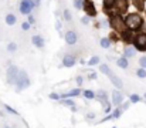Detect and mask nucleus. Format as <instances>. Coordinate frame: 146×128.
<instances>
[{"label":"nucleus","mask_w":146,"mask_h":128,"mask_svg":"<svg viewBox=\"0 0 146 128\" xmlns=\"http://www.w3.org/2000/svg\"><path fill=\"white\" fill-rule=\"evenodd\" d=\"M123 23H125V26L128 27L129 31H138L143 26V17L139 13H129L125 17Z\"/></svg>","instance_id":"obj_1"},{"label":"nucleus","mask_w":146,"mask_h":128,"mask_svg":"<svg viewBox=\"0 0 146 128\" xmlns=\"http://www.w3.org/2000/svg\"><path fill=\"white\" fill-rule=\"evenodd\" d=\"M30 84H31V81H30L27 73H26L24 70H20V71H19V76H17V80H16V83H14V85H16V92H20V91L29 88Z\"/></svg>","instance_id":"obj_2"},{"label":"nucleus","mask_w":146,"mask_h":128,"mask_svg":"<svg viewBox=\"0 0 146 128\" xmlns=\"http://www.w3.org/2000/svg\"><path fill=\"white\" fill-rule=\"evenodd\" d=\"M19 67H16V66H10L9 68H7V71H6V81H7V84L10 85H14L16 83V80H17V76H19Z\"/></svg>","instance_id":"obj_3"},{"label":"nucleus","mask_w":146,"mask_h":128,"mask_svg":"<svg viewBox=\"0 0 146 128\" xmlns=\"http://www.w3.org/2000/svg\"><path fill=\"white\" fill-rule=\"evenodd\" d=\"M34 7H36V6H34L33 0H21L20 4H19L20 13H21V14H26V16L31 14V11L34 10Z\"/></svg>","instance_id":"obj_4"},{"label":"nucleus","mask_w":146,"mask_h":128,"mask_svg":"<svg viewBox=\"0 0 146 128\" xmlns=\"http://www.w3.org/2000/svg\"><path fill=\"white\" fill-rule=\"evenodd\" d=\"M133 47L136 48V51H146V33H141L135 37Z\"/></svg>","instance_id":"obj_5"},{"label":"nucleus","mask_w":146,"mask_h":128,"mask_svg":"<svg viewBox=\"0 0 146 128\" xmlns=\"http://www.w3.org/2000/svg\"><path fill=\"white\" fill-rule=\"evenodd\" d=\"M82 10L87 13L88 17H95L97 16V9L92 0H82Z\"/></svg>","instance_id":"obj_6"},{"label":"nucleus","mask_w":146,"mask_h":128,"mask_svg":"<svg viewBox=\"0 0 146 128\" xmlns=\"http://www.w3.org/2000/svg\"><path fill=\"white\" fill-rule=\"evenodd\" d=\"M95 98L101 103V105H102L104 108L108 107V105H111V103H109V95H108V92H106L105 90H98V92H95Z\"/></svg>","instance_id":"obj_7"},{"label":"nucleus","mask_w":146,"mask_h":128,"mask_svg":"<svg viewBox=\"0 0 146 128\" xmlns=\"http://www.w3.org/2000/svg\"><path fill=\"white\" fill-rule=\"evenodd\" d=\"M109 23H111V26L115 29V30H119V31H125L123 30V26H125V23H123V20L121 19V16H112L111 17V20H109Z\"/></svg>","instance_id":"obj_8"},{"label":"nucleus","mask_w":146,"mask_h":128,"mask_svg":"<svg viewBox=\"0 0 146 128\" xmlns=\"http://www.w3.org/2000/svg\"><path fill=\"white\" fill-rule=\"evenodd\" d=\"M106 77L111 80V83L115 85V88H116V90H122V88H123V83H122V80H121L116 74H113V71H112V70H109V73L106 74Z\"/></svg>","instance_id":"obj_9"},{"label":"nucleus","mask_w":146,"mask_h":128,"mask_svg":"<svg viewBox=\"0 0 146 128\" xmlns=\"http://www.w3.org/2000/svg\"><path fill=\"white\" fill-rule=\"evenodd\" d=\"M64 40H65V43H67L68 46H74V44L78 43V34H77L74 30H68V31L65 33V36H64Z\"/></svg>","instance_id":"obj_10"},{"label":"nucleus","mask_w":146,"mask_h":128,"mask_svg":"<svg viewBox=\"0 0 146 128\" xmlns=\"http://www.w3.org/2000/svg\"><path fill=\"white\" fill-rule=\"evenodd\" d=\"M111 97H112V104L116 107H121V104L123 103V95H122L121 90H113Z\"/></svg>","instance_id":"obj_11"},{"label":"nucleus","mask_w":146,"mask_h":128,"mask_svg":"<svg viewBox=\"0 0 146 128\" xmlns=\"http://www.w3.org/2000/svg\"><path fill=\"white\" fill-rule=\"evenodd\" d=\"M75 63H77V58H75V56H72V54H65L64 57H62V66L64 67H74L75 66Z\"/></svg>","instance_id":"obj_12"},{"label":"nucleus","mask_w":146,"mask_h":128,"mask_svg":"<svg viewBox=\"0 0 146 128\" xmlns=\"http://www.w3.org/2000/svg\"><path fill=\"white\" fill-rule=\"evenodd\" d=\"M113 6L116 7V10H118L119 13H125L129 4H128V0H115Z\"/></svg>","instance_id":"obj_13"},{"label":"nucleus","mask_w":146,"mask_h":128,"mask_svg":"<svg viewBox=\"0 0 146 128\" xmlns=\"http://www.w3.org/2000/svg\"><path fill=\"white\" fill-rule=\"evenodd\" d=\"M81 90L80 88H74V90H71V91H68V92H65V94H61L60 95V100H65V98H72V97H78V95H81Z\"/></svg>","instance_id":"obj_14"},{"label":"nucleus","mask_w":146,"mask_h":128,"mask_svg":"<svg viewBox=\"0 0 146 128\" xmlns=\"http://www.w3.org/2000/svg\"><path fill=\"white\" fill-rule=\"evenodd\" d=\"M31 43H33L37 48H43L44 44H46V43H44V39H43L41 36H38V34H36V36L31 37Z\"/></svg>","instance_id":"obj_15"},{"label":"nucleus","mask_w":146,"mask_h":128,"mask_svg":"<svg viewBox=\"0 0 146 128\" xmlns=\"http://www.w3.org/2000/svg\"><path fill=\"white\" fill-rule=\"evenodd\" d=\"M123 54H125V58H131L136 54V48L132 47V46H126L125 50H123Z\"/></svg>","instance_id":"obj_16"},{"label":"nucleus","mask_w":146,"mask_h":128,"mask_svg":"<svg viewBox=\"0 0 146 128\" xmlns=\"http://www.w3.org/2000/svg\"><path fill=\"white\" fill-rule=\"evenodd\" d=\"M60 101L62 103V105L71 107V111H77V105H75V103H74L71 98H65V100H60Z\"/></svg>","instance_id":"obj_17"},{"label":"nucleus","mask_w":146,"mask_h":128,"mask_svg":"<svg viewBox=\"0 0 146 128\" xmlns=\"http://www.w3.org/2000/svg\"><path fill=\"white\" fill-rule=\"evenodd\" d=\"M4 21H6V24H9V26H14V24H16V21H17V17H16L13 13H9V14L6 16Z\"/></svg>","instance_id":"obj_18"},{"label":"nucleus","mask_w":146,"mask_h":128,"mask_svg":"<svg viewBox=\"0 0 146 128\" xmlns=\"http://www.w3.org/2000/svg\"><path fill=\"white\" fill-rule=\"evenodd\" d=\"M116 66L125 70V68H128V67H129V61H128V58L121 57V58H118V60H116Z\"/></svg>","instance_id":"obj_19"},{"label":"nucleus","mask_w":146,"mask_h":128,"mask_svg":"<svg viewBox=\"0 0 146 128\" xmlns=\"http://www.w3.org/2000/svg\"><path fill=\"white\" fill-rule=\"evenodd\" d=\"M81 94H82L84 98H87V100H95V92H94L92 90H84Z\"/></svg>","instance_id":"obj_20"},{"label":"nucleus","mask_w":146,"mask_h":128,"mask_svg":"<svg viewBox=\"0 0 146 128\" xmlns=\"http://www.w3.org/2000/svg\"><path fill=\"white\" fill-rule=\"evenodd\" d=\"M99 44H101V47H102V48H109V47H111V44H112V42H111V39H109V37H104V39H101Z\"/></svg>","instance_id":"obj_21"},{"label":"nucleus","mask_w":146,"mask_h":128,"mask_svg":"<svg viewBox=\"0 0 146 128\" xmlns=\"http://www.w3.org/2000/svg\"><path fill=\"white\" fill-rule=\"evenodd\" d=\"M122 110H121V107H116L112 113H111V115H112V120H118V118H121V115H122Z\"/></svg>","instance_id":"obj_22"},{"label":"nucleus","mask_w":146,"mask_h":128,"mask_svg":"<svg viewBox=\"0 0 146 128\" xmlns=\"http://www.w3.org/2000/svg\"><path fill=\"white\" fill-rule=\"evenodd\" d=\"M142 100V97L139 95V94H132L131 97H129V103H132V104H136V103H139Z\"/></svg>","instance_id":"obj_23"},{"label":"nucleus","mask_w":146,"mask_h":128,"mask_svg":"<svg viewBox=\"0 0 146 128\" xmlns=\"http://www.w3.org/2000/svg\"><path fill=\"white\" fill-rule=\"evenodd\" d=\"M98 63H99V57H98V56H94V57L90 58V61H87V66L92 67V66H97Z\"/></svg>","instance_id":"obj_24"},{"label":"nucleus","mask_w":146,"mask_h":128,"mask_svg":"<svg viewBox=\"0 0 146 128\" xmlns=\"http://www.w3.org/2000/svg\"><path fill=\"white\" fill-rule=\"evenodd\" d=\"M62 19H64L65 21H71V19H72V16H71V11L65 9V10L62 11Z\"/></svg>","instance_id":"obj_25"},{"label":"nucleus","mask_w":146,"mask_h":128,"mask_svg":"<svg viewBox=\"0 0 146 128\" xmlns=\"http://www.w3.org/2000/svg\"><path fill=\"white\" fill-rule=\"evenodd\" d=\"M109 70H111V68H109L108 64H101V66H99V71H101L102 74H105V76L109 73Z\"/></svg>","instance_id":"obj_26"},{"label":"nucleus","mask_w":146,"mask_h":128,"mask_svg":"<svg viewBox=\"0 0 146 128\" xmlns=\"http://www.w3.org/2000/svg\"><path fill=\"white\" fill-rule=\"evenodd\" d=\"M16 50H17V44H16V43L11 42L7 44V51H9V53H14Z\"/></svg>","instance_id":"obj_27"},{"label":"nucleus","mask_w":146,"mask_h":128,"mask_svg":"<svg viewBox=\"0 0 146 128\" xmlns=\"http://www.w3.org/2000/svg\"><path fill=\"white\" fill-rule=\"evenodd\" d=\"M136 76H138L139 78H146V70L145 68H139V70L136 71Z\"/></svg>","instance_id":"obj_28"},{"label":"nucleus","mask_w":146,"mask_h":128,"mask_svg":"<svg viewBox=\"0 0 146 128\" xmlns=\"http://www.w3.org/2000/svg\"><path fill=\"white\" fill-rule=\"evenodd\" d=\"M4 110H6V111H9L10 114H14V115H19V113H17V111H16L14 108H11L10 105H7V104L4 105Z\"/></svg>","instance_id":"obj_29"},{"label":"nucleus","mask_w":146,"mask_h":128,"mask_svg":"<svg viewBox=\"0 0 146 128\" xmlns=\"http://www.w3.org/2000/svg\"><path fill=\"white\" fill-rule=\"evenodd\" d=\"M139 66H141V68H145L146 70V56H142L139 58Z\"/></svg>","instance_id":"obj_30"},{"label":"nucleus","mask_w":146,"mask_h":128,"mask_svg":"<svg viewBox=\"0 0 146 128\" xmlns=\"http://www.w3.org/2000/svg\"><path fill=\"white\" fill-rule=\"evenodd\" d=\"M75 83H77L78 87H81L82 83H84V77H82V76H77V77H75Z\"/></svg>","instance_id":"obj_31"},{"label":"nucleus","mask_w":146,"mask_h":128,"mask_svg":"<svg viewBox=\"0 0 146 128\" xmlns=\"http://www.w3.org/2000/svg\"><path fill=\"white\" fill-rule=\"evenodd\" d=\"M74 6L78 10H82V0H74Z\"/></svg>","instance_id":"obj_32"},{"label":"nucleus","mask_w":146,"mask_h":128,"mask_svg":"<svg viewBox=\"0 0 146 128\" xmlns=\"http://www.w3.org/2000/svg\"><path fill=\"white\" fill-rule=\"evenodd\" d=\"M113 3H115V0H104V4H105V9H111L112 6H113Z\"/></svg>","instance_id":"obj_33"},{"label":"nucleus","mask_w":146,"mask_h":128,"mask_svg":"<svg viewBox=\"0 0 146 128\" xmlns=\"http://www.w3.org/2000/svg\"><path fill=\"white\" fill-rule=\"evenodd\" d=\"M48 97H50V100H54V101H60V94H57V92H51Z\"/></svg>","instance_id":"obj_34"},{"label":"nucleus","mask_w":146,"mask_h":128,"mask_svg":"<svg viewBox=\"0 0 146 128\" xmlns=\"http://www.w3.org/2000/svg\"><path fill=\"white\" fill-rule=\"evenodd\" d=\"M30 27H31V24H30V23H27V21H24V23L21 24V29H23L24 31H27V30H30Z\"/></svg>","instance_id":"obj_35"},{"label":"nucleus","mask_w":146,"mask_h":128,"mask_svg":"<svg viewBox=\"0 0 146 128\" xmlns=\"http://www.w3.org/2000/svg\"><path fill=\"white\" fill-rule=\"evenodd\" d=\"M90 20H91V17H88V16H87V17H82V19H81V21H82L84 24H88V23H90Z\"/></svg>","instance_id":"obj_36"},{"label":"nucleus","mask_w":146,"mask_h":128,"mask_svg":"<svg viewBox=\"0 0 146 128\" xmlns=\"http://www.w3.org/2000/svg\"><path fill=\"white\" fill-rule=\"evenodd\" d=\"M88 78H90V80H97V73H94V71H91V74L88 76Z\"/></svg>","instance_id":"obj_37"},{"label":"nucleus","mask_w":146,"mask_h":128,"mask_svg":"<svg viewBox=\"0 0 146 128\" xmlns=\"http://www.w3.org/2000/svg\"><path fill=\"white\" fill-rule=\"evenodd\" d=\"M104 111H105V114H111V113H112V107H111V105H108V107H105V108H104Z\"/></svg>","instance_id":"obj_38"},{"label":"nucleus","mask_w":146,"mask_h":128,"mask_svg":"<svg viewBox=\"0 0 146 128\" xmlns=\"http://www.w3.org/2000/svg\"><path fill=\"white\" fill-rule=\"evenodd\" d=\"M34 21H36V19H34L31 14H29V21H27V23H30V24H34Z\"/></svg>","instance_id":"obj_39"},{"label":"nucleus","mask_w":146,"mask_h":128,"mask_svg":"<svg viewBox=\"0 0 146 128\" xmlns=\"http://www.w3.org/2000/svg\"><path fill=\"white\" fill-rule=\"evenodd\" d=\"M94 117H95V114H94V113H88V114H87V118H88V120H92Z\"/></svg>","instance_id":"obj_40"},{"label":"nucleus","mask_w":146,"mask_h":128,"mask_svg":"<svg viewBox=\"0 0 146 128\" xmlns=\"http://www.w3.org/2000/svg\"><path fill=\"white\" fill-rule=\"evenodd\" d=\"M33 3H34V6L37 7V6H40V3H41V0H33Z\"/></svg>","instance_id":"obj_41"},{"label":"nucleus","mask_w":146,"mask_h":128,"mask_svg":"<svg viewBox=\"0 0 146 128\" xmlns=\"http://www.w3.org/2000/svg\"><path fill=\"white\" fill-rule=\"evenodd\" d=\"M60 29H61V23L58 21V23H57V30H60Z\"/></svg>","instance_id":"obj_42"},{"label":"nucleus","mask_w":146,"mask_h":128,"mask_svg":"<svg viewBox=\"0 0 146 128\" xmlns=\"http://www.w3.org/2000/svg\"><path fill=\"white\" fill-rule=\"evenodd\" d=\"M1 128H10V127H9V125H3Z\"/></svg>","instance_id":"obj_43"},{"label":"nucleus","mask_w":146,"mask_h":128,"mask_svg":"<svg viewBox=\"0 0 146 128\" xmlns=\"http://www.w3.org/2000/svg\"><path fill=\"white\" fill-rule=\"evenodd\" d=\"M143 98H145V100H146V92H145V94H143Z\"/></svg>","instance_id":"obj_44"},{"label":"nucleus","mask_w":146,"mask_h":128,"mask_svg":"<svg viewBox=\"0 0 146 128\" xmlns=\"http://www.w3.org/2000/svg\"><path fill=\"white\" fill-rule=\"evenodd\" d=\"M112 128H118V127H112Z\"/></svg>","instance_id":"obj_45"}]
</instances>
